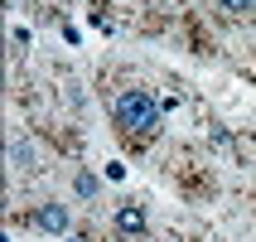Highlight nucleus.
Masks as SVG:
<instances>
[{"mask_svg": "<svg viewBox=\"0 0 256 242\" xmlns=\"http://www.w3.org/2000/svg\"><path fill=\"white\" fill-rule=\"evenodd\" d=\"M116 228L126 232V237H140V232L150 228V218H145L140 203H116Z\"/></svg>", "mask_w": 256, "mask_h": 242, "instance_id": "3", "label": "nucleus"}, {"mask_svg": "<svg viewBox=\"0 0 256 242\" xmlns=\"http://www.w3.org/2000/svg\"><path fill=\"white\" fill-rule=\"evenodd\" d=\"M34 223H39L44 232H58V237H63V232L72 228V213L63 203H39V208H34Z\"/></svg>", "mask_w": 256, "mask_h": 242, "instance_id": "2", "label": "nucleus"}, {"mask_svg": "<svg viewBox=\"0 0 256 242\" xmlns=\"http://www.w3.org/2000/svg\"><path fill=\"white\" fill-rule=\"evenodd\" d=\"M218 5H222L228 15H252L256 10V0H218Z\"/></svg>", "mask_w": 256, "mask_h": 242, "instance_id": "5", "label": "nucleus"}, {"mask_svg": "<svg viewBox=\"0 0 256 242\" xmlns=\"http://www.w3.org/2000/svg\"><path fill=\"white\" fill-rule=\"evenodd\" d=\"M112 116L126 136H155L160 121H164V107H160V97L150 87H121L112 102Z\"/></svg>", "mask_w": 256, "mask_h": 242, "instance_id": "1", "label": "nucleus"}, {"mask_svg": "<svg viewBox=\"0 0 256 242\" xmlns=\"http://www.w3.org/2000/svg\"><path fill=\"white\" fill-rule=\"evenodd\" d=\"M10 165L14 170H29V165H34V145H29L24 136H10Z\"/></svg>", "mask_w": 256, "mask_h": 242, "instance_id": "4", "label": "nucleus"}]
</instances>
